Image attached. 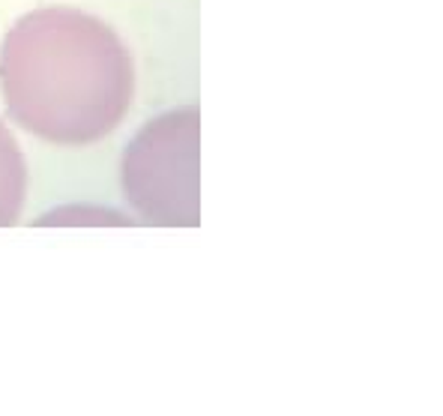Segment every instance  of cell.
Segmentation results:
<instances>
[{
  "label": "cell",
  "instance_id": "2",
  "mask_svg": "<svg viewBox=\"0 0 443 416\" xmlns=\"http://www.w3.org/2000/svg\"><path fill=\"white\" fill-rule=\"evenodd\" d=\"M24 201V162L15 141L0 129V227L13 225Z\"/></svg>",
  "mask_w": 443,
  "mask_h": 416
},
{
  "label": "cell",
  "instance_id": "1",
  "mask_svg": "<svg viewBox=\"0 0 443 416\" xmlns=\"http://www.w3.org/2000/svg\"><path fill=\"white\" fill-rule=\"evenodd\" d=\"M126 195L150 222L195 225L198 222V177L195 150L174 144H138L126 162Z\"/></svg>",
  "mask_w": 443,
  "mask_h": 416
}]
</instances>
